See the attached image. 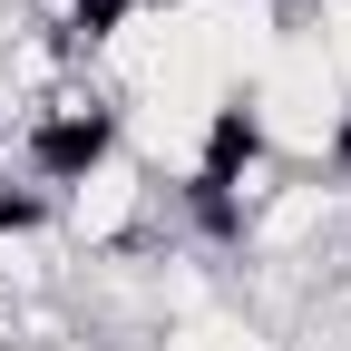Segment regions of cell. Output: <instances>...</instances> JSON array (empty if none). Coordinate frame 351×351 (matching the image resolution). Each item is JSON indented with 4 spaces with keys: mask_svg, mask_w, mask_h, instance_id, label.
Masks as SVG:
<instances>
[{
    "mask_svg": "<svg viewBox=\"0 0 351 351\" xmlns=\"http://www.w3.org/2000/svg\"><path fill=\"white\" fill-rule=\"evenodd\" d=\"M147 351H283L274 332H263L244 302L225 293V302H205V313H176V322H156L147 332Z\"/></svg>",
    "mask_w": 351,
    "mask_h": 351,
    "instance_id": "obj_2",
    "label": "cell"
},
{
    "mask_svg": "<svg viewBox=\"0 0 351 351\" xmlns=\"http://www.w3.org/2000/svg\"><path fill=\"white\" fill-rule=\"evenodd\" d=\"M234 108H244L254 147L274 156V166L322 176V166H332V147H341V127H351V88H341V69L322 59V39L293 20V29L274 39V59H263V69L234 88Z\"/></svg>",
    "mask_w": 351,
    "mask_h": 351,
    "instance_id": "obj_1",
    "label": "cell"
},
{
    "mask_svg": "<svg viewBox=\"0 0 351 351\" xmlns=\"http://www.w3.org/2000/svg\"><path fill=\"white\" fill-rule=\"evenodd\" d=\"M10 20H20L29 39H49V49L88 59V49H98V39L127 20V0H10Z\"/></svg>",
    "mask_w": 351,
    "mask_h": 351,
    "instance_id": "obj_3",
    "label": "cell"
}]
</instances>
